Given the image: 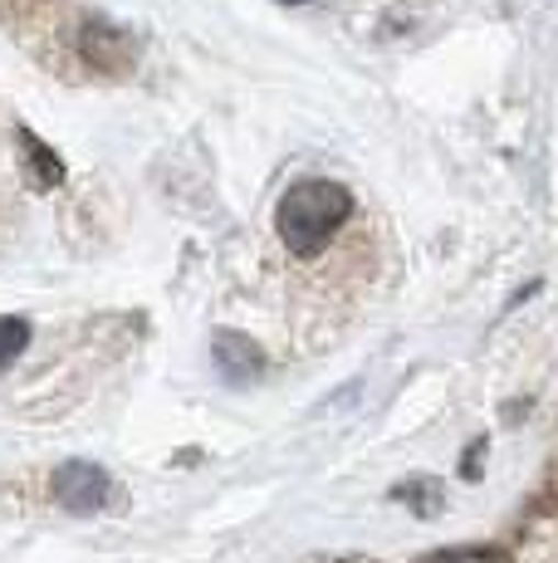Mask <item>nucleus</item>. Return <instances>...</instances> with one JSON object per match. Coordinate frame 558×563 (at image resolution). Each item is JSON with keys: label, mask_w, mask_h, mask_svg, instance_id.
Returning <instances> with one entry per match:
<instances>
[{"label": "nucleus", "mask_w": 558, "mask_h": 563, "mask_svg": "<svg viewBox=\"0 0 558 563\" xmlns=\"http://www.w3.org/2000/svg\"><path fill=\"white\" fill-rule=\"evenodd\" d=\"M55 500L69 515H99L103 505H118V485L99 461H64L55 471Z\"/></svg>", "instance_id": "2"}, {"label": "nucleus", "mask_w": 558, "mask_h": 563, "mask_svg": "<svg viewBox=\"0 0 558 563\" xmlns=\"http://www.w3.org/2000/svg\"><path fill=\"white\" fill-rule=\"evenodd\" d=\"M211 358H216L225 383H235V387L255 383V377L265 373L260 343H255L250 333H241V329H216V339H211Z\"/></svg>", "instance_id": "3"}, {"label": "nucleus", "mask_w": 558, "mask_h": 563, "mask_svg": "<svg viewBox=\"0 0 558 563\" xmlns=\"http://www.w3.org/2000/svg\"><path fill=\"white\" fill-rule=\"evenodd\" d=\"M348 211H353V197L343 181L299 177L275 206V231H279V241H284L289 255L314 260L338 235V225L348 221Z\"/></svg>", "instance_id": "1"}, {"label": "nucleus", "mask_w": 558, "mask_h": 563, "mask_svg": "<svg viewBox=\"0 0 558 563\" xmlns=\"http://www.w3.org/2000/svg\"><path fill=\"white\" fill-rule=\"evenodd\" d=\"M30 343V323L25 319H0V367H10L25 353Z\"/></svg>", "instance_id": "7"}, {"label": "nucleus", "mask_w": 558, "mask_h": 563, "mask_svg": "<svg viewBox=\"0 0 558 563\" xmlns=\"http://www.w3.org/2000/svg\"><path fill=\"white\" fill-rule=\"evenodd\" d=\"M416 563H514V554L500 544H456V549H432Z\"/></svg>", "instance_id": "6"}, {"label": "nucleus", "mask_w": 558, "mask_h": 563, "mask_svg": "<svg viewBox=\"0 0 558 563\" xmlns=\"http://www.w3.org/2000/svg\"><path fill=\"white\" fill-rule=\"evenodd\" d=\"M20 153H25L30 181H35L40 191H49V187H59V181H64V162L49 153V143H40L30 128H20Z\"/></svg>", "instance_id": "5"}, {"label": "nucleus", "mask_w": 558, "mask_h": 563, "mask_svg": "<svg viewBox=\"0 0 558 563\" xmlns=\"http://www.w3.org/2000/svg\"><path fill=\"white\" fill-rule=\"evenodd\" d=\"M113 49H118V54H133V40H127L118 25H103V20H93V25L83 30V54H89L99 69L123 74V59H113Z\"/></svg>", "instance_id": "4"}, {"label": "nucleus", "mask_w": 558, "mask_h": 563, "mask_svg": "<svg viewBox=\"0 0 558 563\" xmlns=\"http://www.w3.org/2000/svg\"><path fill=\"white\" fill-rule=\"evenodd\" d=\"M284 5H299V0H284Z\"/></svg>", "instance_id": "8"}]
</instances>
